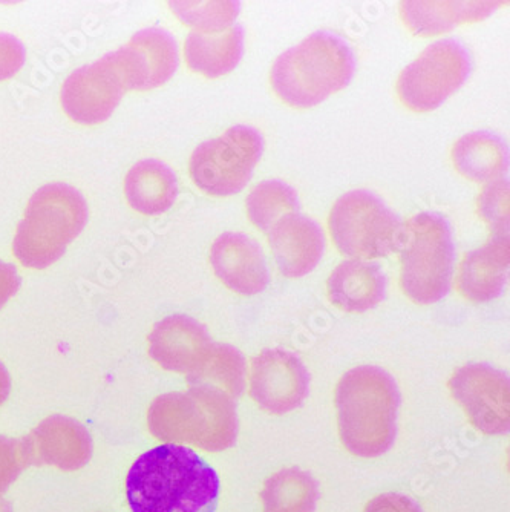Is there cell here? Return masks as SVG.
<instances>
[{"label": "cell", "instance_id": "obj_1", "mask_svg": "<svg viewBox=\"0 0 510 512\" xmlns=\"http://www.w3.org/2000/svg\"><path fill=\"white\" fill-rule=\"evenodd\" d=\"M126 496L132 512H215L220 479L195 451L166 444L138 457Z\"/></svg>", "mask_w": 510, "mask_h": 512}, {"label": "cell", "instance_id": "obj_2", "mask_svg": "<svg viewBox=\"0 0 510 512\" xmlns=\"http://www.w3.org/2000/svg\"><path fill=\"white\" fill-rule=\"evenodd\" d=\"M400 393L393 376L373 365L345 373L336 390L342 444L360 457H377L393 447Z\"/></svg>", "mask_w": 510, "mask_h": 512}, {"label": "cell", "instance_id": "obj_3", "mask_svg": "<svg viewBox=\"0 0 510 512\" xmlns=\"http://www.w3.org/2000/svg\"><path fill=\"white\" fill-rule=\"evenodd\" d=\"M354 71L350 43L331 31H316L276 59L270 80L282 102L311 108L348 86Z\"/></svg>", "mask_w": 510, "mask_h": 512}, {"label": "cell", "instance_id": "obj_4", "mask_svg": "<svg viewBox=\"0 0 510 512\" xmlns=\"http://www.w3.org/2000/svg\"><path fill=\"white\" fill-rule=\"evenodd\" d=\"M148 424L160 440L189 442L207 451L233 447L239 428L236 405L229 394L200 385L155 399Z\"/></svg>", "mask_w": 510, "mask_h": 512}, {"label": "cell", "instance_id": "obj_5", "mask_svg": "<svg viewBox=\"0 0 510 512\" xmlns=\"http://www.w3.org/2000/svg\"><path fill=\"white\" fill-rule=\"evenodd\" d=\"M88 215V203L76 188L45 184L28 201L14 237V255L30 269L50 267L85 229Z\"/></svg>", "mask_w": 510, "mask_h": 512}, {"label": "cell", "instance_id": "obj_6", "mask_svg": "<svg viewBox=\"0 0 510 512\" xmlns=\"http://www.w3.org/2000/svg\"><path fill=\"white\" fill-rule=\"evenodd\" d=\"M400 286L417 304H434L448 295L455 247L443 215L423 212L403 224L400 238Z\"/></svg>", "mask_w": 510, "mask_h": 512}, {"label": "cell", "instance_id": "obj_7", "mask_svg": "<svg viewBox=\"0 0 510 512\" xmlns=\"http://www.w3.org/2000/svg\"><path fill=\"white\" fill-rule=\"evenodd\" d=\"M328 227L339 252L359 260L399 250L403 223L376 194L357 189L337 198Z\"/></svg>", "mask_w": 510, "mask_h": 512}, {"label": "cell", "instance_id": "obj_8", "mask_svg": "<svg viewBox=\"0 0 510 512\" xmlns=\"http://www.w3.org/2000/svg\"><path fill=\"white\" fill-rule=\"evenodd\" d=\"M264 151V138L252 126L236 125L221 137L201 143L190 157V177L201 191L216 197L246 188Z\"/></svg>", "mask_w": 510, "mask_h": 512}, {"label": "cell", "instance_id": "obj_9", "mask_svg": "<svg viewBox=\"0 0 510 512\" xmlns=\"http://www.w3.org/2000/svg\"><path fill=\"white\" fill-rule=\"evenodd\" d=\"M128 91H134V74L120 48L76 69L62 85L60 103L74 122L99 125L111 117Z\"/></svg>", "mask_w": 510, "mask_h": 512}, {"label": "cell", "instance_id": "obj_10", "mask_svg": "<svg viewBox=\"0 0 510 512\" xmlns=\"http://www.w3.org/2000/svg\"><path fill=\"white\" fill-rule=\"evenodd\" d=\"M471 69V54L463 43L452 37L439 40L403 69L397 94L412 111H434L468 80Z\"/></svg>", "mask_w": 510, "mask_h": 512}, {"label": "cell", "instance_id": "obj_11", "mask_svg": "<svg viewBox=\"0 0 510 512\" xmlns=\"http://www.w3.org/2000/svg\"><path fill=\"white\" fill-rule=\"evenodd\" d=\"M454 399L465 408L469 421L484 434L509 431V376L488 364L458 368L449 381Z\"/></svg>", "mask_w": 510, "mask_h": 512}, {"label": "cell", "instance_id": "obj_12", "mask_svg": "<svg viewBox=\"0 0 510 512\" xmlns=\"http://www.w3.org/2000/svg\"><path fill=\"white\" fill-rule=\"evenodd\" d=\"M308 387L307 368L293 353L273 348L253 359L250 396L265 411L284 414L296 410L307 398Z\"/></svg>", "mask_w": 510, "mask_h": 512}, {"label": "cell", "instance_id": "obj_13", "mask_svg": "<svg viewBox=\"0 0 510 512\" xmlns=\"http://www.w3.org/2000/svg\"><path fill=\"white\" fill-rule=\"evenodd\" d=\"M215 342L206 327L186 315L158 322L149 335V355L164 370L195 375L203 368Z\"/></svg>", "mask_w": 510, "mask_h": 512}, {"label": "cell", "instance_id": "obj_14", "mask_svg": "<svg viewBox=\"0 0 510 512\" xmlns=\"http://www.w3.org/2000/svg\"><path fill=\"white\" fill-rule=\"evenodd\" d=\"M216 276L233 292L256 295L270 281L261 246L249 235L226 232L216 238L210 252Z\"/></svg>", "mask_w": 510, "mask_h": 512}, {"label": "cell", "instance_id": "obj_15", "mask_svg": "<svg viewBox=\"0 0 510 512\" xmlns=\"http://www.w3.org/2000/svg\"><path fill=\"white\" fill-rule=\"evenodd\" d=\"M279 272L301 278L313 272L325 250L324 230L313 218L290 214L267 232Z\"/></svg>", "mask_w": 510, "mask_h": 512}, {"label": "cell", "instance_id": "obj_16", "mask_svg": "<svg viewBox=\"0 0 510 512\" xmlns=\"http://www.w3.org/2000/svg\"><path fill=\"white\" fill-rule=\"evenodd\" d=\"M509 278V234H494L488 243L466 253L457 289L469 301L486 302L503 293Z\"/></svg>", "mask_w": 510, "mask_h": 512}, {"label": "cell", "instance_id": "obj_17", "mask_svg": "<svg viewBox=\"0 0 510 512\" xmlns=\"http://www.w3.org/2000/svg\"><path fill=\"white\" fill-rule=\"evenodd\" d=\"M503 2L498 0H457V2H428L409 0L400 5V16L406 27L417 36H437L448 33L461 23L486 19Z\"/></svg>", "mask_w": 510, "mask_h": 512}, {"label": "cell", "instance_id": "obj_18", "mask_svg": "<svg viewBox=\"0 0 510 512\" xmlns=\"http://www.w3.org/2000/svg\"><path fill=\"white\" fill-rule=\"evenodd\" d=\"M328 298L344 312L362 313L385 299L386 276L379 264L350 260L340 263L328 278Z\"/></svg>", "mask_w": 510, "mask_h": 512}, {"label": "cell", "instance_id": "obj_19", "mask_svg": "<svg viewBox=\"0 0 510 512\" xmlns=\"http://www.w3.org/2000/svg\"><path fill=\"white\" fill-rule=\"evenodd\" d=\"M244 54V28L238 23L220 33L192 31L184 45L187 66L207 79L229 74Z\"/></svg>", "mask_w": 510, "mask_h": 512}, {"label": "cell", "instance_id": "obj_20", "mask_svg": "<svg viewBox=\"0 0 510 512\" xmlns=\"http://www.w3.org/2000/svg\"><path fill=\"white\" fill-rule=\"evenodd\" d=\"M125 194L134 211L143 215L163 214L177 200V175L155 158L138 161L126 175Z\"/></svg>", "mask_w": 510, "mask_h": 512}, {"label": "cell", "instance_id": "obj_21", "mask_svg": "<svg viewBox=\"0 0 510 512\" xmlns=\"http://www.w3.org/2000/svg\"><path fill=\"white\" fill-rule=\"evenodd\" d=\"M125 46L137 66L138 91L164 85L178 69L177 40L163 28L138 31Z\"/></svg>", "mask_w": 510, "mask_h": 512}, {"label": "cell", "instance_id": "obj_22", "mask_svg": "<svg viewBox=\"0 0 510 512\" xmlns=\"http://www.w3.org/2000/svg\"><path fill=\"white\" fill-rule=\"evenodd\" d=\"M452 161L463 177L472 181H492L501 178L509 168V151L506 142L497 134L471 132L455 143Z\"/></svg>", "mask_w": 510, "mask_h": 512}, {"label": "cell", "instance_id": "obj_23", "mask_svg": "<svg viewBox=\"0 0 510 512\" xmlns=\"http://www.w3.org/2000/svg\"><path fill=\"white\" fill-rule=\"evenodd\" d=\"M27 442L62 467L82 465L91 453V437L85 427L59 414L45 419Z\"/></svg>", "mask_w": 510, "mask_h": 512}, {"label": "cell", "instance_id": "obj_24", "mask_svg": "<svg viewBox=\"0 0 510 512\" xmlns=\"http://www.w3.org/2000/svg\"><path fill=\"white\" fill-rule=\"evenodd\" d=\"M265 512H313L318 502V485L310 474L290 468L275 474L261 494Z\"/></svg>", "mask_w": 510, "mask_h": 512}, {"label": "cell", "instance_id": "obj_25", "mask_svg": "<svg viewBox=\"0 0 510 512\" xmlns=\"http://www.w3.org/2000/svg\"><path fill=\"white\" fill-rule=\"evenodd\" d=\"M190 387H210L238 398L246 385V361L232 345L213 344L206 364L195 375L187 376Z\"/></svg>", "mask_w": 510, "mask_h": 512}, {"label": "cell", "instance_id": "obj_26", "mask_svg": "<svg viewBox=\"0 0 510 512\" xmlns=\"http://www.w3.org/2000/svg\"><path fill=\"white\" fill-rule=\"evenodd\" d=\"M247 212L252 223L267 234L281 218L299 212L298 194L285 181H262L247 197Z\"/></svg>", "mask_w": 510, "mask_h": 512}, {"label": "cell", "instance_id": "obj_27", "mask_svg": "<svg viewBox=\"0 0 510 512\" xmlns=\"http://www.w3.org/2000/svg\"><path fill=\"white\" fill-rule=\"evenodd\" d=\"M181 22L201 33H220L230 28L241 10V2H170Z\"/></svg>", "mask_w": 510, "mask_h": 512}, {"label": "cell", "instance_id": "obj_28", "mask_svg": "<svg viewBox=\"0 0 510 512\" xmlns=\"http://www.w3.org/2000/svg\"><path fill=\"white\" fill-rule=\"evenodd\" d=\"M478 209L494 234H509V180H492L478 198Z\"/></svg>", "mask_w": 510, "mask_h": 512}, {"label": "cell", "instance_id": "obj_29", "mask_svg": "<svg viewBox=\"0 0 510 512\" xmlns=\"http://www.w3.org/2000/svg\"><path fill=\"white\" fill-rule=\"evenodd\" d=\"M27 59L25 46L13 34L0 33V82L19 73Z\"/></svg>", "mask_w": 510, "mask_h": 512}, {"label": "cell", "instance_id": "obj_30", "mask_svg": "<svg viewBox=\"0 0 510 512\" xmlns=\"http://www.w3.org/2000/svg\"><path fill=\"white\" fill-rule=\"evenodd\" d=\"M365 512H422V508L403 494L388 493L371 500Z\"/></svg>", "mask_w": 510, "mask_h": 512}, {"label": "cell", "instance_id": "obj_31", "mask_svg": "<svg viewBox=\"0 0 510 512\" xmlns=\"http://www.w3.org/2000/svg\"><path fill=\"white\" fill-rule=\"evenodd\" d=\"M20 289V276L13 264L0 260V309L13 298Z\"/></svg>", "mask_w": 510, "mask_h": 512}, {"label": "cell", "instance_id": "obj_32", "mask_svg": "<svg viewBox=\"0 0 510 512\" xmlns=\"http://www.w3.org/2000/svg\"><path fill=\"white\" fill-rule=\"evenodd\" d=\"M11 391V378L5 365L0 362V405L7 401Z\"/></svg>", "mask_w": 510, "mask_h": 512}]
</instances>
